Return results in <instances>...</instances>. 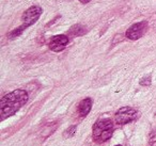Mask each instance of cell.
Returning a JSON list of instances; mask_svg holds the SVG:
<instances>
[{"label":"cell","instance_id":"13","mask_svg":"<svg viewBox=\"0 0 156 146\" xmlns=\"http://www.w3.org/2000/svg\"><path fill=\"white\" fill-rule=\"evenodd\" d=\"M115 146H121V145H115Z\"/></svg>","mask_w":156,"mask_h":146},{"label":"cell","instance_id":"1","mask_svg":"<svg viewBox=\"0 0 156 146\" xmlns=\"http://www.w3.org/2000/svg\"><path fill=\"white\" fill-rule=\"evenodd\" d=\"M28 101V94L24 90H15L9 94L5 95L0 101L1 120L14 115L20 108Z\"/></svg>","mask_w":156,"mask_h":146},{"label":"cell","instance_id":"7","mask_svg":"<svg viewBox=\"0 0 156 146\" xmlns=\"http://www.w3.org/2000/svg\"><path fill=\"white\" fill-rule=\"evenodd\" d=\"M92 108V100L91 98H86L83 100H81V103L78 106V111H79V114L80 116L85 117L89 114V112L91 111Z\"/></svg>","mask_w":156,"mask_h":146},{"label":"cell","instance_id":"4","mask_svg":"<svg viewBox=\"0 0 156 146\" xmlns=\"http://www.w3.org/2000/svg\"><path fill=\"white\" fill-rule=\"evenodd\" d=\"M137 115H138L137 110L133 109L130 107H123L117 111V113L115 115V120L118 124L125 125L136 120Z\"/></svg>","mask_w":156,"mask_h":146},{"label":"cell","instance_id":"9","mask_svg":"<svg viewBox=\"0 0 156 146\" xmlns=\"http://www.w3.org/2000/svg\"><path fill=\"white\" fill-rule=\"evenodd\" d=\"M76 131V126H71L69 129L64 131V137H71L72 135H74Z\"/></svg>","mask_w":156,"mask_h":146},{"label":"cell","instance_id":"8","mask_svg":"<svg viewBox=\"0 0 156 146\" xmlns=\"http://www.w3.org/2000/svg\"><path fill=\"white\" fill-rule=\"evenodd\" d=\"M85 32H86V30L80 26V25H76V26H74L73 28L71 29V33L73 35H81Z\"/></svg>","mask_w":156,"mask_h":146},{"label":"cell","instance_id":"6","mask_svg":"<svg viewBox=\"0 0 156 146\" xmlns=\"http://www.w3.org/2000/svg\"><path fill=\"white\" fill-rule=\"evenodd\" d=\"M67 44H69V37L64 34H60L52 37L49 47L52 51L59 52V51H62Z\"/></svg>","mask_w":156,"mask_h":146},{"label":"cell","instance_id":"11","mask_svg":"<svg viewBox=\"0 0 156 146\" xmlns=\"http://www.w3.org/2000/svg\"><path fill=\"white\" fill-rule=\"evenodd\" d=\"M150 145L156 146V130L153 131L150 135Z\"/></svg>","mask_w":156,"mask_h":146},{"label":"cell","instance_id":"12","mask_svg":"<svg viewBox=\"0 0 156 146\" xmlns=\"http://www.w3.org/2000/svg\"><path fill=\"white\" fill-rule=\"evenodd\" d=\"M80 2H83V3H88V2H90L91 0H79Z\"/></svg>","mask_w":156,"mask_h":146},{"label":"cell","instance_id":"2","mask_svg":"<svg viewBox=\"0 0 156 146\" xmlns=\"http://www.w3.org/2000/svg\"><path fill=\"white\" fill-rule=\"evenodd\" d=\"M113 131V124L111 120L104 118L100 120L95 123L93 127V139L96 142H105L109 140L112 135Z\"/></svg>","mask_w":156,"mask_h":146},{"label":"cell","instance_id":"10","mask_svg":"<svg viewBox=\"0 0 156 146\" xmlns=\"http://www.w3.org/2000/svg\"><path fill=\"white\" fill-rule=\"evenodd\" d=\"M140 84L141 85H150V84H151V76L147 75V78L143 77L142 79L140 80Z\"/></svg>","mask_w":156,"mask_h":146},{"label":"cell","instance_id":"3","mask_svg":"<svg viewBox=\"0 0 156 146\" xmlns=\"http://www.w3.org/2000/svg\"><path fill=\"white\" fill-rule=\"evenodd\" d=\"M42 12H43V10H42V8L39 7V5H33V7L29 8V9L24 13V15H23V25L20 27V28L14 30L15 34L20 35L25 29L32 26V25L40 18Z\"/></svg>","mask_w":156,"mask_h":146},{"label":"cell","instance_id":"5","mask_svg":"<svg viewBox=\"0 0 156 146\" xmlns=\"http://www.w3.org/2000/svg\"><path fill=\"white\" fill-rule=\"evenodd\" d=\"M147 30V22L137 23V24H134L130 28L127 29V31H126V37L128 40H132V41H136V40H139L140 37H142Z\"/></svg>","mask_w":156,"mask_h":146}]
</instances>
